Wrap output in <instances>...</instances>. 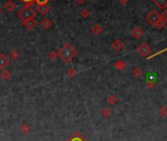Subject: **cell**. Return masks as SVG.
I'll return each instance as SVG.
<instances>
[{"label": "cell", "mask_w": 167, "mask_h": 141, "mask_svg": "<svg viewBox=\"0 0 167 141\" xmlns=\"http://www.w3.org/2000/svg\"><path fill=\"white\" fill-rule=\"evenodd\" d=\"M77 51L74 49L70 43H65L61 47V49L58 51V57L61 58L62 61H64L66 64H69L73 61V59L76 57Z\"/></svg>", "instance_id": "obj_1"}, {"label": "cell", "mask_w": 167, "mask_h": 141, "mask_svg": "<svg viewBox=\"0 0 167 141\" xmlns=\"http://www.w3.org/2000/svg\"><path fill=\"white\" fill-rule=\"evenodd\" d=\"M36 16V12L31 7H28V6H25V7L21 8L18 12V17L23 22L29 20V19H34Z\"/></svg>", "instance_id": "obj_2"}, {"label": "cell", "mask_w": 167, "mask_h": 141, "mask_svg": "<svg viewBox=\"0 0 167 141\" xmlns=\"http://www.w3.org/2000/svg\"><path fill=\"white\" fill-rule=\"evenodd\" d=\"M160 19V14L156 10H152L147 15V22L152 27H155Z\"/></svg>", "instance_id": "obj_3"}, {"label": "cell", "mask_w": 167, "mask_h": 141, "mask_svg": "<svg viewBox=\"0 0 167 141\" xmlns=\"http://www.w3.org/2000/svg\"><path fill=\"white\" fill-rule=\"evenodd\" d=\"M137 52L141 56V57H147V56L149 55L150 52H152V47L147 44V42H143L137 48Z\"/></svg>", "instance_id": "obj_4"}, {"label": "cell", "mask_w": 167, "mask_h": 141, "mask_svg": "<svg viewBox=\"0 0 167 141\" xmlns=\"http://www.w3.org/2000/svg\"><path fill=\"white\" fill-rule=\"evenodd\" d=\"M131 34L135 38H141V37L144 35V30L141 29V27L136 26L133 27V30L131 31Z\"/></svg>", "instance_id": "obj_5"}, {"label": "cell", "mask_w": 167, "mask_h": 141, "mask_svg": "<svg viewBox=\"0 0 167 141\" xmlns=\"http://www.w3.org/2000/svg\"><path fill=\"white\" fill-rule=\"evenodd\" d=\"M111 46L115 51H121V50L124 48L125 45L122 40H120L119 38H116L115 40H113V42L111 43Z\"/></svg>", "instance_id": "obj_6"}, {"label": "cell", "mask_w": 167, "mask_h": 141, "mask_svg": "<svg viewBox=\"0 0 167 141\" xmlns=\"http://www.w3.org/2000/svg\"><path fill=\"white\" fill-rule=\"evenodd\" d=\"M24 27H26L28 30H31L34 27H36L37 22L36 21V19H29L27 21H24Z\"/></svg>", "instance_id": "obj_7"}, {"label": "cell", "mask_w": 167, "mask_h": 141, "mask_svg": "<svg viewBox=\"0 0 167 141\" xmlns=\"http://www.w3.org/2000/svg\"><path fill=\"white\" fill-rule=\"evenodd\" d=\"M9 58L5 54H0V69L4 70V69L9 65Z\"/></svg>", "instance_id": "obj_8"}, {"label": "cell", "mask_w": 167, "mask_h": 141, "mask_svg": "<svg viewBox=\"0 0 167 141\" xmlns=\"http://www.w3.org/2000/svg\"><path fill=\"white\" fill-rule=\"evenodd\" d=\"M4 7L6 9V11L9 12V13H11V12H13L16 9V4L12 1V0H8L7 2H5Z\"/></svg>", "instance_id": "obj_9"}, {"label": "cell", "mask_w": 167, "mask_h": 141, "mask_svg": "<svg viewBox=\"0 0 167 141\" xmlns=\"http://www.w3.org/2000/svg\"><path fill=\"white\" fill-rule=\"evenodd\" d=\"M118 97L115 95V94H109L108 96H107V98H106V102L108 103L109 105H111V106H113V105H115L116 103L118 102Z\"/></svg>", "instance_id": "obj_10"}, {"label": "cell", "mask_w": 167, "mask_h": 141, "mask_svg": "<svg viewBox=\"0 0 167 141\" xmlns=\"http://www.w3.org/2000/svg\"><path fill=\"white\" fill-rule=\"evenodd\" d=\"M50 7L48 5H40L36 7V12L39 13L40 15H45L47 12H49Z\"/></svg>", "instance_id": "obj_11"}, {"label": "cell", "mask_w": 167, "mask_h": 141, "mask_svg": "<svg viewBox=\"0 0 167 141\" xmlns=\"http://www.w3.org/2000/svg\"><path fill=\"white\" fill-rule=\"evenodd\" d=\"M152 3H154L160 9L167 10V0H152Z\"/></svg>", "instance_id": "obj_12"}, {"label": "cell", "mask_w": 167, "mask_h": 141, "mask_svg": "<svg viewBox=\"0 0 167 141\" xmlns=\"http://www.w3.org/2000/svg\"><path fill=\"white\" fill-rule=\"evenodd\" d=\"M40 26H42L44 30H48V29H50V27H52V22H51L50 19L45 18V19H43V20L42 21Z\"/></svg>", "instance_id": "obj_13"}, {"label": "cell", "mask_w": 167, "mask_h": 141, "mask_svg": "<svg viewBox=\"0 0 167 141\" xmlns=\"http://www.w3.org/2000/svg\"><path fill=\"white\" fill-rule=\"evenodd\" d=\"M90 31H91V33H93V34H96V35H99L100 33H102L103 29H102L101 27H100V25L96 24V25H94L93 27H91Z\"/></svg>", "instance_id": "obj_14"}, {"label": "cell", "mask_w": 167, "mask_h": 141, "mask_svg": "<svg viewBox=\"0 0 167 141\" xmlns=\"http://www.w3.org/2000/svg\"><path fill=\"white\" fill-rule=\"evenodd\" d=\"M114 67H115V69H117L119 71H123V70H125L126 67H127V64H126L124 61L120 60V61H117L114 63Z\"/></svg>", "instance_id": "obj_15"}, {"label": "cell", "mask_w": 167, "mask_h": 141, "mask_svg": "<svg viewBox=\"0 0 167 141\" xmlns=\"http://www.w3.org/2000/svg\"><path fill=\"white\" fill-rule=\"evenodd\" d=\"M132 74L137 78L141 77V76H143V70H141V68H140V67L134 68L133 70H132Z\"/></svg>", "instance_id": "obj_16"}, {"label": "cell", "mask_w": 167, "mask_h": 141, "mask_svg": "<svg viewBox=\"0 0 167 141\" xmlns=\"http://www.w3.org/2000/svg\"><path fill=\"white\" fill-rule=\"evenodd\" d=\"M11 77H12V74H11L8 70H3V71L1 72V74H0V77L3 78L4 80H10Z\"/></svg>", "instance_id": "obj_17"}, {"label": "cell", "mask_w": 167, "mask_h": 141, "mask_svg": "<svg viewBox=\"0 0 167 141\" xmlns=\"http://www.w3.org/2000/svg\"><path fill=\"white\" fill-rule=\"evenodd\" d=\"M155 77H149L147 80V88H153L154 86H155Z\"/></svg>", "instance_id": "obj_18"}, {"label": "cell", "mask_w": 167, "mask_h": 141, "mask_svg": "<svg viewBox=\"0 0 167 141\" xmlns=\"http://www.w3.org/2000/svg\"><path fill=\"white\" fill-rule=\"evenodd\" d=\"M20 130H21L22 133L27 134V133H29L30 131H31V127L28 124H23L21 125Z\"/></svg>", "instance_id": "obj_19"}, {"label": "cell", "mask_w": 167, "mask_h": 141, "mask_svg": "<svg viewBox=\"0 0 167 141\" xmlns=\"http://www.w3.org/2000/svg\"><path fill=\"white\" fill-rule=\"evenodd\" d=\"M67 141H86V140H85V139L83 138V136H82L80 133L76 132L73 136L71 137L70 139L67 140Z\"/></svg>", "instance_id": "obj_20"}, {"label": "cell", "mask_w": 167, "mask_h": 141, "mask_svg": "<svg viewBox=\"0 0 167 141\" xmlns=\"http://www.w3.org/2000/svg\"><path fill=\"white\" fill-rule=\"evenodd\" d=\"M80 16L83 19H88L90 16V12L88 9H82L80 12Z\"/></svg>", "instance_id": "obj_21"}, {"label": "cell", "mask_w": 167, "mask_h": 141, "mask_svg": "<svg viewBox=\"0 0 167 141\" xmlns=\"http://www.w3.org/2000/svg\"><path fill=\"white\" fill-rule=\"evenodd\" d=\"M57 57H58V51H56V50H52V51L50 52L49 55H48V58L50 59V60H52V61L56 60Z\"/></svg>", "instance_id": "obj_22"}, {"label": "cell", "mask_w": 167, "mask_h": 141, "mask_svg": "<svg viewBox=\"0 0 167 141\" xmlns=\"http://www.w3.org/2000/svg\"><path fill=\"white\" fill-rule=\"evenodd\" d=\"M159 115L161 116L162 118H166L167 117V106H162V107H160Z\"/></svg>", "instance_id": "obj_23"}, {"label": "cell", "mask_w": 167, "mask_h": 141, "mask_svg": "<svg viewBox=\"0 0 167 141\" xmlns=\"http://www.w3.org/2000/svg\"><path fill=\"white\" fill-rule=\"evenodd\" d=\"M76 74H77V72H76V70H75L74 68H70L68 70V72H67V76L70 78L75 77H76Z\"/></svg>", "instance_id": "obj_24"}, {"label": "cell", "mask_w": 167, "mask_h": 141, "mask_svg": "<svg viewBox=\"0 0 167 141\" xmlns=\"http://www.w3.org/2000/svg\"><path fill=\"white\" fill-rule=\"evenodd\" d=\"M9 55H10V58L11 59H13V60H17V59L19 58V55H20V53H19V51H17V50H12Z\"/></svg>", "instance_id": "obj_25"}, {"label": "cell", "mask_w": 167, "mask_h": 141, "mask_svg": "<svg viewBox=\"0 0 167 141\" xmlns=\"http://www.w3.org/2000/svg\"><path fill=\"white\" fill-rule=\"evenodd\" d=\"M110 115H111V111H110L109 109H107V108L102 109V111H101V116H102V117H104V118H109Z\"/></svg>", "instance_id": "obj_26"}, {"label": "cell", "mask_w": 167, "mask_h": 141, "mask_svg": "<svg viewBox=\"0 0 167 141\" xmlns=\"http://www.w3.org/2000/svg\"><path fill=\"white\" fill-rule=\"evenodd\" d=\"M165 25H166V23H165V22H164V21H162L161 19H159L158 23L156 24L155 27H157V29H158V30H161V29H163V27H165Z\"/></svg>", "instance_id": "obj_27"}, {"label": "cell", "mask_w": 167, "mask_h": 141, "mask_svg": "<svg viewBox=\"0 0 167 141\" xmlns=\"http://www.w3.org/2000/svg\"><path fill=\"white\" fill-rule=\"evenodd\" d=\"M20 2H22L25 6H28V7H31V5H34V0H20Z\"/></svg>", "instance_id": "obj_28"}, {"label": "cell", "mask_w": 167, "mask_h": 141, "mask_svg": "<svg viewBox=\"0 0 167 141\" xmlns=\"http://www.w3.org/2000/svg\"><path fill=\"white\" fill-rule=\"evenodd\" d=\"M49 0H34V2L37 4V6H40V5H47V3H48Z\"/></svg>", "instance_id": "obj_29"}, {"label": "cell", "mask_w": 167, "mask_h": 141, "mask_svg": "<svg viewBox=\"0 0 167 141\" xmlns=\"http://www.w3.org/2000/svg\"><path fill=\"white\" fill-rule=\"evenodd\" d=\"M160 19H161L162 21H164L165 23H167V10H164L160 14Z\"/></svg>", "instance_id": "obj_30"}, {"label": "cell", "mask_w": 167, "mask_h": 141, "mask_svg": "<svg viewBox=\"0 0 167 141\" xmlns=\"http://www.w3.org/2000/svg\"><path fill=\"white\" fill-rule=\"evenodd\" d=\"M165 51H167V48H165V49L161 50V51H158V52H157V53H155V54H154V55H152V56H149V57H147V59H150V58H152V57H154V56H157V55H159L160 53H163V52H165Z\"/></svg>", "instance_id": "obj_31"}, {"label": "cell", "mask_w": 167, "mask_h": 141, "mask_svg": "<svg viewBox=\"0 0 167 141\" xmlns=\"http://www.w3.org/2000/svg\"><path fill=\"white\" fill-rule=\"evenodd\" d=\"M118 1L121 5H127L128 2L130 1V0H118Z\"/></svg>", "instance_id": "obj_32"}, {"label": "cell", "mask_w": 167, "mask_h": 141, "mask_svg": "<svg viewBox=\"0 0 167 141\" xmlns=\"http://www.w3.org/2000/svg\"><path fill=\"white\" fill-rule=\"evenodd\" d=\"M74 1L76 2L78 5H82V4H84V3L86 2V0H74Z\"/></svg>", "instance_id": "obj_33"}, {"label": "cell", "mask_w": 167, "mask_h": 141, "mask_svg": "<svg viewBox=\"0 0 167 141\" xmlns=\"http://www.w3.org/2000/svg\"><path fill=\"white\" fill-rule=\"evenodd\" d=\"M0 13H1V11H0Z\"/></svg>", "instance_id": "obj_34"}]
</instances>
